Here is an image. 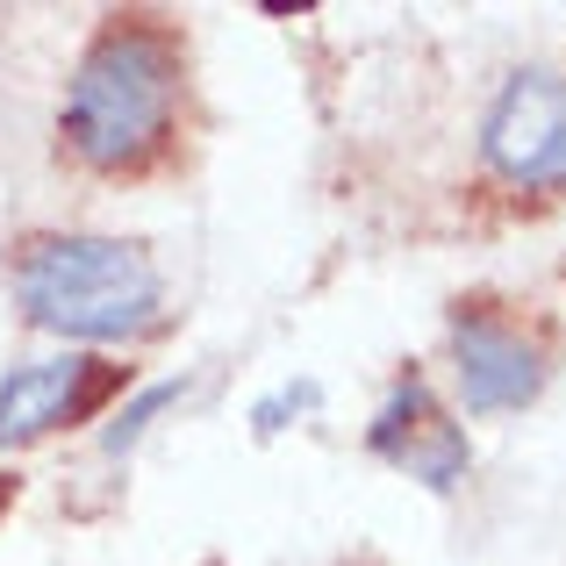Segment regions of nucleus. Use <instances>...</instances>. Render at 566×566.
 I'll return each mask as SVG.
<instances>
[{
    "label": "nucleus",
    "mask_w": 566,
    "mask_h": 566,
    "mask_svg": "<svg viewBox=\"0 0 566 566\" xmlns=\"http://www.w3.org/2000/svg\"><path fill=\"white\" fill-rule=\"evenodd\" d=\"M366 444H374V459H387L395 473H409V481H423V488H438V495H444V488H459V481H467V467H473L467 430L438 409V395H430L416 374L395 380V395L380 401Z\"/></svg>",
    "instance_id": "obj_6"
},
{
    "label": "nucleus",
    "mask_w": 566,
    "mask_h": 566,
    "mask_svg": "<svg viewBox=\"0 0 566 566\" xmlns=\"http://www.w3.org/2000/svg\"><path fill=\"white\" fill-rule=\"evenodd\" d=\"M172 108H180V43H172L166 29L123 14V22H108L86 43V57L72 65L57 129H65L80 166L137 172L166 151Z\"/></svg>",
    "instance_id": "obj_1"
},
{
    "label": "nucleus",
    "mask_w": 566,
    "mask_h": 566,
    "mask_svg": "<svg viewBox=\"0 0 566 566\" xmlns=\"http://www.w3.org/2000/svg\"><path fill=\"white\" fill-rule=\"evenodd\" d=\"M129 374L94 352H57V359H29L0 380V452H22V444L51 438V430L94 416Z\"/></svg>",
    "instance_id": "obj_5"
},
{
    "label": "nucleus",
    "mask_w": 566,
    "mask_h": 566,
    "mask_svg": "<svg viewBox=\"0 0 566 566\" xmlns=\"http://www.w3.org/2000/svg\"><path fill=\"white\" fill-rule=\"evenodd\" d=\"M14 302L72 345H129L166 316V273L123 237H29L14 251Z\"/></svg>",
    "instance_id": "obj_2"
},
{
    "label": "nucleus",
    "mask_w": 566,
    "mask_h": 566,
    "mask_svg": "<svg viewBox=\"0 0 566 566\" xmlns=\"http://www.w3.org/2000/svg\"><path fill=\"white\" fill-rule=\"evenodd\" d=\"M180 395H187V380H158V387H144V395L129 401V409L115 416L108 430H101V444H108V452H129V444H137L144 430H151V416H158V409H172Z\"/></svg>",
    "instance_id": "obj_7"
},
{
    "label": "nucleus",
    "mask_w": 566,
    "mask_h": 566,
    "mask_svg": "<svg viewBox=\"0 0 566 566\" xmlns=\"http://www.w3.org/2000/svg\"><path fill=\"white\" fill-rule=\"evenodd\" d=\"M481 158L495 180L524 193H559L566 187V80L545 65L510 72L502 94L481 115Z\"/></svg>",
    "instance_id": "obj_3"
},
{
    "label": "nucleus",
    "mask_w": 566,
    "mask_h": 566,
    "mask_svg": "<svg viewBox=\"0 0 566 566\" xmlns=\"http://www.w3.org/2000/svg\"><path fill=\"white\" fill-rule=\"evenodd\" d=\"M452 374L473 416H502V409H531L545 395V345L524 331L516 316L488 302H459L452 308Z\"/></svg>",
    "instance_id": "obj_4"
},
{
    "label": "nucleus",
    "mask_w": 566,
    "mask_h": 566,
    "mask_svg": "<svg viewBox=\"0 0 566 566\" xmlns=\"http://www.w3.org/2000/svg\"><path fill=\"white\" fill-rule=\"evenodd\" d=\"M316 401H323L316 380H294V387H280V395H265L259 409H251V430H259V438H280V430H287L294 416H308Z\"/></svg>",
    "instance_id": "obj_8"
}]
</instances>
